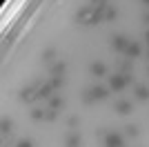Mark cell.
Masks as SVG:
<instances>
[{"mask_svg":"<svg viewBox=\"0 0 149 147\" xmlns=\"http://www.w3.org/2000/svg\"><path fill=\"white\" fill-rule=\"evenodd\" d=\"M129 76L127 74H113L111 78H109V89H113V92H123L125 87L129 85Z\"/></svg>","mask_w":149,"mask_h":147,"instance_id":"6da1fadb","label":"cell"},{"mask_svg":"<svg viewBox=\"0 0 149 147\" xmlns=\"http://www.w3.org/2000/svg\"><path fill=\"white\" fill-rule=\"evenodd\" d=\"M102 145L105 147H120V145H125V138L118 132H107L105 138H102Z\"/></svg>","mask_w":149,"mask_h":147,"instance_id":"7a4b0ae2","label":"cell"},{"mask_svg":"<svg viewBox=\"0 0 149 147\" xmlns=\"http://www.w3.org/2000/svg\"><path fill=\"white\" fill-rule=\"evenodd\" d=\"M113 109H116V114H120V116H127V114L134 111V105H131L129 100H116Z\"/></svg>","mask_w":149,"mask_h":147,"instance_id":"3957f363","label":"cell"},{"mask_svg":"<svg viewBox=\"0 0 149 147\" xmlns=\"http://www.w3.org/2000/svg\"><path fill=\"white\" fill-rule=\"evenodd\" d=\"M91 11H93V5H85L82 9H78V13H76V20L80 24H87L89 22V16H91Z\"/></svg>","mask_w":149,"mask_h":147,"instance_id":"277c9868","label":"cell"},{"mask_svg":"<svg viewBox=\"0 0 149 147\" xmlns=\"http://www.w3.org/2000/svg\"><path fill=\"white\" fill-rule=\"evenodd\" d=\"M51 92H54L51 83H45V85H40V87L36 89V100H47V98H51Z\"/></svg>","mask_w":149,"mask_h":147,"instance_id":"5b68a950","label":"cell"},{"mask_svg":"<svg viewBox=\"0 0 149 147\" xmlns=\"http://www.w3.org/2000/svg\"><path fill=\"white\" fill-rule=\"evenodd\" d=\"M89 71H91V76H96V78L107 76V67H105V62H100V60H93L91 67H89Z\"/></svg>","mask_w":149,"mask_h":147,"instance_id":"8992f818","label":"cell"},{"mask_svg":"<svg viewBox=\"0 0 149 147\" xmlns=\"http://www.w3.org/2000/svg\"><path fill=\"white\" fill-rule=\"evenodd\" d=\"M111 47L116 49V51H127V47H129V40H127V38L125 36H113L111 38Z\"/></svg>","mask_w":149,"mask_h":147,"instance_id":"52a82bcc","label":"cell"},{"mask_svg":"<svg viewBox=\"0 0 149 147\" xmlns=\"http://www.w3.org/2000/svg\"><path fill=\"white\" fill-rule=\"evenodd\" d=\"M36 85H31V87H22L20 89V100H25V103H31V100H36Z\"/></svg>","mask_w":149,"mask_h":147,"instance_id":"ba28073f","label":"cell"},{"mask_svg":"<svg viewBox=\"0 0 149 147\" xmlns=\"http://www.w3.org/2000/svg\"><path fill=\"white\" fill-rule=\"evenodd\" d=\"M89 92H91L93 100H105V98L109 96V89H107V87H102V85H96V87H91Z\"/></svg>","mask_w":149,"mask_h":147,"instance_id":"9c48e42d","label":"cell"},{"mask_svg":"<svg viewBox=\"0 0 149 147\" xmlns=\"http://www.w3.org/2000/svg\"><path fill=\"white\" fill-rule=\"evenodd\" d=\"M140 54H143V45L140 43H129V47H127V51H125L127 58H138Z\"/></svg>","mask_w":149,"mask_h":147,"instance_id":"30bf717a","label":"cell"},{"mask_svg":"<svg viewBox=\"0 0 149 147\" xmlns=\"http://www.w3.org/2000/svg\"><path fill=\"white\" fill-rule=\"evenodd\" d=\"M62 147H82V138L80 134H69L62 143Z\"/></svg>","mask_w":149,"mask_h":147,"instance_id":"8fae6325","label":"cell"},{"mask_svg":"<svg viewBox=\"0 0 149 147\" xmlns=\"http://www.w3.org/2000/svg\"><path fill=\"white\" fill-rule=\"evenodd\" d=\"M134 94H136V98H138V100H147V98H149V89H147L145 85H138Z\"/></svg>","mask_w":149,"mask_h":147,"instance_id":"7c38bea8","label":"cell"},{"mask_svg":"<svg viewBox=\"0 0 149 147\" xmlns=\"http://www.w3.org/2000/svg\"><path fill=\"white\" fill-rule=\"evenodd\" d=\"M65 69H67L65 62H56V65H51V76H65Z\"/></svg>","mask_w":149,"mask_h":147,"instance_id":"4fadbf2b","label":"cell"},{"mask_svg":"<svg viewBox=\"0 0 149 147\" xmlns=\"http://www.w3.org/2000/svg\"><path fill=\"white\" fill-rule=\"evenodd\" d=\"M60 107H65V100H62V98H58V96L49 98V109H60Z\"/></svg>","mask_w":149,"mask_h":147,"instance_id":"5bb4252c","label":"cell"},{"mask_svg":"<svg viewBox=\"0 0 149 147\" xmlns=\"http://www.w3.org/2000/svg\"><path fill=\"white\" fill-rule=\"evenodd\" d=\"M116 18H118V9H116V7H107L105 20H109V22H111V20H116Z\"/></svg>","mask_w":149,"mask_h":147,"instance_id":"9a60e30c","label":"cell"},{"mask_svg":"<svg viewBox=\"0 0 149 147\" xmlns=\"http://www.w3.org/2000/svg\"><path fill=\"white\" fill-rule=\"evenodd\" d=\"M45 114H47V111L40 109V107H33V109H31V118H33V120H42Z\"/></svg>","mask_w":149,"mask_h":147,"instance_id":"2e32d148","label":"cell"},{"mask_svg":"<svg viewBox=\"0 0 149 147\" xmlns=\"http://www.w3.org/2000/svg\"><path fill=\"white\" fill-rule=\"evenodd\" d=\"M125 134H127V136H131V138H136V136L140 134V129H138V125H127Z\"/></svg>","mask_w":149,"mask_h":147,"instance_id":"e0dca14e","label":"cell"},{"mask_svg":"<svg viewBox=\"0 0 149 147\" xmlns=\"http://www.w3.org/2000/svg\"><path fill=\"white\" fill-rule=\"evenodd\" d=\"M0 125H2V132H5V134H9V132H11V127H13V120H11V118H2V123H0Z\"/></svg>","mask_w":149,"mask_h":147,"instance_id":"ac0fdd59","label":"cell"},{"mask_svg":"<svg viewBox=\"0 0 149 147\" xmlns=\"http://www.w3.org/2000/svg\"><path fill=\"white\" fill-rule=\"evenodd\" d=\"M62 83H65V76H54V78H51V87H54V89H60Z\"/></svg>","mask_w":149,"mask_h":147,"instance_id":"d6986e66","label":"cell"},{"mask_svg":"<svg viewBox=\"0 0 149 147\" xmlns=\"http://www.w3.org/2000/svg\"><path fill=\"white\" fill-rule=\"evenodd\" d=\"M54 56H56V51H54V49L42 51V62H51V60H54Z\"/></svg>","mask_w":149,"mask_h":147,"instance_id":"ffe728a7","label":"cell"},{"mask_svg":"<svg viewBox=\"0 0 149 147\" xmlns=\"http://www.w3.org/2000/svg\"><path fill=\"white\" fill-rule=\"evenodd\" d=\"M56 116H58V109H49L45 114V120H56Z\"/></svg>","mask_w":149,"mask_h":147,"instance_id":"44dd1931","label":"cell"},{"mask_svg":"<svg viewBox=\"0 0 149 147\" xmlns=\"http://www.w3.org/2000/svg\"><path fill=\"white\" fill-rule=\"evenodd\" d=\"M82 100H85V103H93V96H91V92H89V89H87V92H82Z\"/></svg>","mask_w":149,"mask_h":147,"instance_id":"7402d4cb","label":"cell"},{"mask_svg":"<svg viewBox=\"0 0 149 147\" xmlns=\"http://www.w3.org/2000/svg\"><path fill=\"white\" fill-rule=\"evenodd\" d=\"M16 147H33V143H31V141H20Z\"/></svg>","mask_w":149,"mask_h":147,"instance_id":"603a6c76","label":"cell"},{"mask_svg":"<svg viewBox=\"0 0 149 147\" xmlns=\"http://www.w3.org/2000/svg\"><path fill=\"white\" fill-rule=\"evenodd\" d=\"M67 125H69V127H76V125H78V118H76V116H71V118L67 120Z\"/></svg>","mask_w":149,"mask_h":147,"instance_id":"cb8c5ba5","label":"cell"},{"mask_svg":"<svg viewBox=\"0 0 149 147\" xmlns=\"http://www.w3.org/2000/svg\"><path fill=\"white\" fill-rule=\"evenodd\" d=\"M91 5H93V7H98V5H107V0H91Z\"/></svg>","mask_w":149,"mask_h":147,"instance_id":"d4e9b609","label":"cell"},{"mask_svg":"<svg viewBox=\"0 0 149 147\" xmlns=\"http://www.w3.org/2000/svg\"><path fill=\"white\" fill-rule=\"evenodd\" d=\"M145 40H147V45H149V31H147V34H145Z\"/></svg>","mask_w":149,"mask_h":147,"instance_id":"484cf974","label":"cell"},{"mask_svg":"<svg viewBox=\"0 0 149 147\" xmlns=\"http://www.w3.org/2000/svg\"><path fill=\"white\" fill-rule=\"evenodd\" d=\"M143 5H149V0H143Z\"/></svg>","mask_w":149,"mask_h":147,"instance_id":"4316f807","label":"cell"},{"mask_svg":"<svg viewBox=\"0 0 149 147\" xmlns=\"http://www.w3.org/2000/svg\"><path fill=\"white\" fill-rule=\"evenodd\" d=\"M145 20H147V22H149V13H147V16H145Z\"/></svg>","mask_w":149,"mask_h":147,"instance_id":"83f0119b","label":"cell"},{"mask_svg":"<svg viewBox=\"0 0 149 147\" xmlns=\"http://www.w3.org/2000/svg\"><path fill=\"white\" fill-rule=\"evenodd\" d=\"M120 147H127V145H120Z\"/></svg>","mask_w":149,"mask_h":147,"instance_id":"f1b7e54d","label":"cell"}]
</instances>
